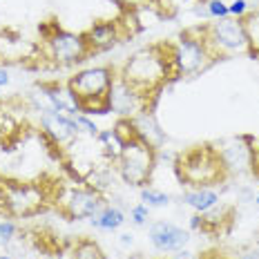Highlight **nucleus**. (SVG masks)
<instances>
[{
	"instance_id": "1",
	"label": "nucleus",
	"mask_w": 259,
	"mask_h": 259,
	"mask_svg": "<svg viewBox=\"0 0 259 259\" xmlns=\"http://www.w3.org/2000/svg\"><path fill=\"white\" fill-rule=\"evenodd\" d=\"M116 69L118 76L141 92L150 103H154L159 92L170 80H177L170 42H152L148 47H141Z\"/></svg>"
},
{
	"instance_id": "2",
	"label": "nucleus",
	"mask_w": 259,
	"mask_h": 259,
	"mask_svg": "<svg viewBox=\"0 0 259 259\" xmlns=\"http://www.w3.org/2000/svg\"><path fill=\"white\" fill-rule=\"evenodd\" d=\"M175 170L181 186L186 188H214L230 177L214 143H199L179 152L175 159Z\"/></svg>"
},
{
	"instance_id": "3",
	"label": "nucleus",
	"mask_w": 259,
	"mask_h": 259,
	"mask_svg": "<svg viewBox=\"0 0 259 259\" xmlns=\"http://www.w3.org/2000/svg\"><path fill=\"white\" fill-rule=\"evenodd\" d=\"M116 78V67L96 65L80 69L67 80V90L76 99L80 114H107L110 112V88Z\"/></svg>"
},
{
	"instance_id": "4",
	"label": "nucleus",
	"mask_w": 259,
	"mask_h": 259,
	"mask_svg": "<svg viewBox=\"0 0 259 259\" xmlns=\"http://www.w3.org/2000/svg\"><path fill=\"white\" fill-rule=\"evenodd\" d=\"M172 47V65H175L177 78H190L206 72L210 65L219 61L206 38L203 25L188 27L175 40H170Z\"/></svg>"
},
{
	"instance_id": "5",
	"label": "nucleus",
	"mask_w": 259,
	"mask_h": 259,
	"mask_svg": "<svg viewBox=\"0 0 259 259\" xmlns=\"http://www.w3.org/2000/svg\"><path fill=\"white\" fill-rule=\"evenodd\" d=\"M40 40L45 42V54L47 58L58 65V67H72L92 56V50L85 40V34H74V31L63 29L54 20L40 23L38 27Z\"/></svg>"
},
{
	"instance_id": "6",
	"label": "nucleus",
	"mask_w": 259,
	"mask_h": 259,
	"mask_svg": "<svg viewBox=\"0 0 259 259\" xmlns=\"http://www.w3.org/2000/svg\"><path fill=\"white\" fill-rule=\"evenodd\" d=\"M114 163L123 183L132 188H145L156 168V148L145 141L143 137L132 139V141L123 143L121 156Z\"/></svg>"
},
{
	"instance_id": "7",
	"label": "nucleus",
	"mask_w": 259,
	"mask_h": 259,
	"mask_svg": "<svg viewBox=\"0 0 259 259\" xmlns=\"http://www.w3.org/2000/svg\"><path fill=\"white\" fill-rule=\"evenodd\" d=\"M3 212L14 219H27L42 212L52 201V194L40 181H3Z\"/></svg>"
},
{
	"instance_id": "8",
	"label": "nucleus",
	"mask_w": 259,
	"mask_h": 259,
	"mask_svg": "<svg viewBox=\"0 0 259 259\" xmlns=\"http://www.w3.org/2000/svg\"><path fill=\"white\" fill-rule=\"evenodd\" d=\"M203 29H206V38L219 61L226 56H235V54L248 56V38L241 18L228 16V18L214 20V23H206Z\"/></svg>"
},
{
	"instance_id": "9",
	"label": "nucleus",
	"mask_w": 259,
	"mask_h": 259,
	"mask_svg": "<svg viewBox=\"0 0 259 259\" xmlns=\"http://www.w3.org/2000/svg\"><path fill=\"white\" fill-rule=\"evenodd\" d=\"M107 206L103 192L94 186H76L69 188L65 194L56 197V208L65 219L69 221H80V219H92Z\"/></svg>"
},
{
	"instance_id": "10",
	"label": "nucleus",
	"mask_w": 259,
	"mask_h": 259,
	"mask_svg": "<svg viewBox=\"0 0 259 259\" xmlns=\"http://www.w3.org/2000/svg\"><path fill=\"white\" fill-rule=\"evenodd\" d=\"M40 134L50 141L56 150H69L80 137V127L76 125L74 116L63 114L56 110L40 112Z\"/></svg>"
},
{
	"instance_id": "11",
	"label": "nucleus",
	"mask_w": 259,
	"mask_h": 259,
	"mask_svg": "<svg viewBox=\"0 0 259 259\" xmlns=\"http://www.w3.org/2000/svg\"><path fill=\"white\" fill-rule=\"evenodd\" d=\"M152 107L154 103H150L141 92L125 83L116 69V78L110 88V112H114L118 118H137L143 112H152Z\"/></svg>"
},
{
	"instance_id": "12",
	"label": "nucleus",
	"mask_w": 259,
	"mask_h": 259,
	"mask_svg": "<svg viewBox=\"0 0 259 259\" xmlns=\"http://www.w3.org/2000/svg\"><path fill=\"white\" fill-rule=\"evenodd\" d=\"M83 34H85V40H88L92 54H99V52L112 50L116 42H121L125 38L130 31L125 29V23L121 18H114V20H96Z\"/></svg>"
},
{
	"instance_id": "13",
	"label": "nucleus",
	"mask_w": 259,
	"mask_h": 259,
	"mask_svg": "<svg viewBox=\"0 0 259 259\" xmlns=\"http://www.w3.org/2000/svg\"><path fill=\"white\" fill-rule=\"evenodd\" d=\"M148 237H150V244L154 246V250H159V252H179L190 241L188 230H183L181 226L172 224V221H163V219L150 224Z\"/></svg>"
},
{
	"instance_id": "14",
	"label": "nucleus",
	"mask_w": 259,
	"mask_h": 259,
	"mask_svg": "<svg viewBox=\"0 0 259 259\" xmlns=\"http://www.w3.org/2000/svg\"><path fill=\"white\" fill-rule=\"evenodd\" d=\"M181 199H183V203H188V206L199 214L212 210L214 206H219V201H221L219 190H214V188H186Z\"/></svg>"
},
{
	"instance_id": "15",
	"label": "nucleus",
	"mask_w": 259,
	"mask_h": 259,
	"mask_svg": "<svg viewBox=\"0 0 259 259\" xmlns=\"http://www.w3.org/2000/svg\"><path fill=\"white\" fill-rule=\"evenodd\" d=\"M125 212L116 206H105L99 214L90 219V224L94 226L96 230H105V233H112V230H118L123 224H125Z\"/></svg>"
},
{
	"instance_id": "16",
	"label": "nucleus",
	"mask_w": 259,
	"mask_h": 259,
	"mask_svg": "<svg viewBox=\"0 0 259 259\" xmlns=\"http://www.w3.org/2000/svg\"><path fill=\"white\" fill-rule=\"evenodd\" d=\"M69 259H107L103 248L99 246V241H94L92 237H78L74 241L72 250H69Z\"/></svg>"
},
{
	"instance_id": "17",
	"label": "nucleus",
	"mask_w": 259,
	"mask_h": 259,
	"mask_svg": "<svg viewBox=\"0 0 259 259\" xmlns=\"http://www.w3.org/2000/svg\"><path fill=\"white\" fill-rule=\"evenodd\" d=\"M244 29H246V38H248V56L255 61L259 58V7L255 12H248L244 18Z\"/></svg>"
},
{
	"instance_id": "18",
	"label": "nucleus",
	"mask_w": 259,
	"mask_h": 259,
	"mask_svg": "<svg viewBox=\"0 0 259 259\" xmlns=\"http://www.w3.org/2000/svg\"><path fill=\"white\" fill-rule=\"evenodd\" d=\"M96 143L101 145V152H103L107 159L114 163V161L121 156V150H123V141L121 137L114 132V127L112 130H101L99 137H96Z\"/></svg>"
},
{
	"instance_id": "19",
	"label": "nucleus",
	"mask_w": 259,
	"mask_h": 259,
	"mask_svg": "<svg viewBox=\"0 0 259 259\" xmlns=\"http://www.w3.org/2000/svg\"><path fill=\"white\" fill-rule=\"evenodd\" d=\"M141 203H145L148 208H163L170 203V194L156 190L152 186H145L141 188Z\"/></svg>"
},
{
	"instance_id": "20",
	"label": "nucleus",
	"mask_w": 259,
	"mask_h": 259,
	"mask_svg": "<svg viewBox=\"0 0 259 259\" xmlns=\"http://www.w3.org/2000/svg\"><path fill=\"white\" fill-rule=\"evenodd\" d=\"M114 132L121 137L123 143H127V141H132V139L141 137V132H139L137 121H134V118H118L116 125H114Z\"/></svg>"
},
{
	"instance_id": "21",
	"label": "nucleus",
	"mask_w": 259,
	"mask_h": 259,
	"mask_svg": "<svg viewBox=\"0 0 259 259\" xmlns=\"http://www.w3.org/2000/svg\"><path fill=\"white\" fill-rule=\"evenodd\" d=\"M74 121H76V125L80 127V132H85L90 139H94V141H96V137H99L101 130H99V125H96V123L92 121L88 114H74Z\"/></svg>"
},
{
	"instance_id": "22",
	"label": "nucleus",
	"mask_w": 259,
	"mask_h": 259,
	"mask_svg": "<svg viewBox=\"0 0 259 259\" xmlns=\"http://www.w3.org/2000/svg\"><path fill=\"white\" fill-rule=\"evenodd\" d=\"M206 12H208V18H212V20L228 18V5H226L224 0H208Z\"/></svg>"
},
{
	"instance_id": "23",
	"label": "nucleus",
	"mask_w": 259,
	"mask_h": 259,
	"mask_svg": "<svg viewBox=\"0 0 259 259\" xmlns=\"http://www.w3.org/2000/svg\"><path fill=\"white\" fill-rule=\"evenodd\" d=\"M150 219V208L145 203H137V206L130 208V221L134 226H145Z\"/></svg>"
},
{
	"instance_id": "24",
	"label": "nucleus",
	"mask_w": 259,
	"mask_h": 259,
	"mask_svg": "<svg viewBox=\"0 0 259 259\" xmlns=\"http://www.w3.org/2000/svg\"><path fill=\"white\" fill-rule=\"evenodd\" d=\"M16 233H18V226L12 219H0V246L9 244L16 237Z\"/></svg>"
},
{
	"instance_id": "25",
	"label": "nucleus",
	"mask_w": 259,
	"mask_h": 259,
	"mask_svg": "<svg viewBox=\"0 0 259 259\" xmlns=\"http://www.w3.org/2000/svg\"><path fill=\"white\" fill-rule=\"evenodd\" d=\"M244 141L250 148V172L259 179V139L252 137H244Z\"/></svg>"
},
{
	"instance_id": "26",
	"label": "nucleus",
	"mask_w": 259,
	"mask_h": 259,
	"mask_svg": "<svg viewBox=\"0 0 259 259\" xmlns=\"http://www.w3.org/2000/svg\"><path fill=\"white\" fill-rule=\"evenodd\" d=\"M248 12H250L248 0H233V3L228 5V16H233V18H244Z\"/></svg>"
},
{
	"instance_id": "27",
	"label": "nucleus",
	"mask_w": 259,
	"mask_h": 259,
	"mask_svg": "<svg viewBox=\"0 0 259 259\" xmlns=\"http://www.w3.org/2000/svg\"><path fill=\"white\" fill-rule=\"evenodd\" d=\"M199 259H230V257L224 255V252H219V250H208V252H203Z\"/></svg>"
},
{
	"instance_id": "28",
	"label": "nucleus",
	"mask_w": 259,
	"mask_h": 259,
	"mask_svg": "<svg viewBox=\"0 0 259 259\" xmlns=\"http://www.w3.org/2000/svg\"><path fill=\"white\" fill-rule=\"evenodd\" d=\"M201 224H203V217H201L199 212L190 217V228H192V230H201Z\"/></svg>"
},
{
	"instance_id": "29",
	"label": "nucleus",
	"mask_w": 259,
	"mask_h": 259,
	"mask_svg": "<svg viewBox=\"0 0 259 259\" xmlns=\"http://www.w3.org/2000/svg\"><path fill=\"white\" fill-rule=\"evenodd\" d=\"M9 80H12V78H9V72H7V69H5V67H0V88H5V85H9Z\"/></svg>"
},
{
	"instance_id": "30",
	"label": "nucleus",
	"mask_w": 259,
	"mask_h": 259,
	"mask_svg": "<svg viewBox=\"0 0 259 259\" xmlns=\"http://www.w3.org/2000/svg\"><path fill=\"white\" fill-rule=\"evenodd\" d=\"M237 259H259V250H246V252H241Z\"/></svg>"
},
{
	"instance_id": "31",
	"label": "nucleus",
	"mask_w": 259,
	"mask_h": 259,
	"mask_svg": "<svg viewBox=\"0 0 259 259\" xmlns=\"http://www.w3.org/2000/svg\"><path fill=\"white\" fill-rule=\"evenodd\" d=\"M118 241H121V246H132V241H134V237L132 235H121V239H118Z\"/></svg>"
},
{
	"instance_id": "32",
	"label": "nucleus",
	"mask_w": 259,
	"mask_h": 259,
	"mask_svg": "<svg viewBox=\"0 0 259 259\" xmlns=\"http://www.w3.org/2000/svg\"><path fill=\"white\" fill-rule=\"evenodd\" d=\"M3 197H5V186H3V181H0V212H3Z\"/></svg>"
},
{
	"instance_id": "33",
	"label": "nucleus",
	"mask_w": 259,
	"mask_h": 259,
	"mask_svg": "<svg viewBox=\"0 0 259 259\" xmlns=\"http://www.w3.org/2000/svg\"><path fill=\"white\" fill-rule=\"evenodd\" d=\"M255 203L259 206V190H257V194H255Z\"/></svg>"
},
{
	"instance_id": "34",
	"label": "nucleus",
	"mask_w": 259,
	"mask_h": 259,
	"mask_svg": "<svg viewBox=\"0 0 259 259\" xmlns=\"http://www.w3.org/2000/svg\"><path fill=\"white\" fill-rule=\"evenodd\" d=\"M0 259H12V257H9V255H0Z\"/></svg>"
},
{
	"instance_id": "35",
	"label": "nucleus",
	"mask_w": 259,
	"mask_h": 259,
	"mask_svg": "<svg viewBox=\"0 0 259 259\" xmlns=\"http://www.w3.org/2000/svg\"><path fill=\"white\" fill-rule=\"evenodd\" d=\"M47 259H52V257H47Z\"/></svg>"
}]
</instances>
